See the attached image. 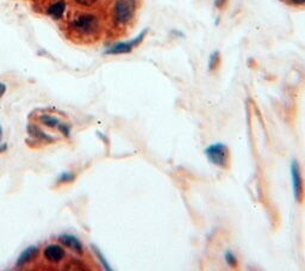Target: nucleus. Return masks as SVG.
<instances>
[{
    "label": "nucleus",
    "mask_w": 305,
    "mask_h": 271,
    "mask_svg": "<svg viewBox=\"0 0 305 271\" xmlns=\"http://www.w3.org/2000/svg\"><path fill=\"white\" fill-rule=\"evenodd\" d=\"M225 260H226V263L229 264V265L230 266H236L237 265V260H236V257H235V254L232 253V252H230V251H228V252H225Z\"/></svg>",
    "instance_id": "2eb2a0df"
},
{
    "label": "nucleus",
    "mask_w": 305,
    "mask_h": 271,
    "mask_svg": "<svg viewBox=\"0 0 305 271\" xmlns=\"http://www.w3.org/2000/svg\"><path fill=\"white\" fill-rule=\"evenodd\" d=\"M288 2H290L291 4H293V5H298V6L305 5V0H288Z\"/></svg>",
    "instance_id": "a211bd4d"
},
{
    "label": "nucleus",
    "mask_w": 305,
    "mask_h": 271,
    "mask_svg": "<svg viewBox=\"0 0 305 271\" xmlns=\"http://www.w3.org/2000/svg\"><path fill=\"white\" fill-rule=\"evenodd\" d=\"M40 121H41V123H43V124L47 125V127H49V128H58L59 124L61 123V122H60V119L58 117H54V116L47 115V113H45V115L41 116Z\"/></svg>",
    "instance_id": "9b49d317"
},
{
    "label": "nucleus",
    "mask_w": 305,
    "mask_h": 271,
    "mask_svg": "<svg viewBox=\"0 0 305 271\" xmlns=\"http://www.w3.org/2000/svg\"><path fill=\"white\" fill-rule=\"evenodd\" d=\"M74 179H75L74 173H72V172H69V171H65V172H62L61 175L59 176V178L56 179V182H58L59 184H64V183L73 182Z\"/></svg>",
    "instance_id": "f8f14e48"
},
{
    "label": "nucleus",
    "mask_w": 305,
    "mask_h": 271,
    "mask_svg": "<svg viewBox=\"0 0 305 271\" xmlns=\"http://www.w3.org/2000/svg\"><path fill=\"white\" fill-rule=\"evenodd\" d=\"M219 64V53L218 52H212L211 55L209 58V69L213 71L217 66Z\"/></svg>",
    "instance_id": "4468645a"
},
{
    "label": "nucleus",
    "mask_w": 305,
    "mask_h": 271,
    "mask_svg": "<svg viewBox=\"0 0 305 271\" xmlns=\"http://www.w3.org/2000/svg\"><path fill=\"white\" fill-rule=\"evenodd\" d=\"M27 129H28V133H29V135L34 137L35 139H37V140L43 141V143H54V141L56 140L54 137L46 134L45 131L41 130V129L37 127V125H35L33 123L28 124Z\"/></svg>",
    "instance_id": "1a4fd4ad"
},
{
    "label": "nucleus",
    "mask_w": 305,
    "mask_h": 271,
    "mask_svg": "<svg viewBox=\"0 0 305 271\" xmlns=\"http://www.w3.org/2000/svg\"><path fill=\"white\" fill-rule=\"evenodd\" d=\"M5 92H6V85L3 84V83H0V98H2V97L4 96Z\"/></svg>",
    "instance_id": "6ab92c4d"
},
{
    "label": "nucleus",
    "mask_w": 305,
    "mask_h": 271,
    "mask_svg": "<svg viewBox=\"0 0 305 271\" xmlns=\"http://www.w3.org/2000/svg\"><path fill=\"white\" fill-rule=\"evenodd\" d=\"M92 250H93V252H94V253H96V256H97V257H98V259L100 260V263H102V264H103V266H104V267H105V269H106V270H111V266H110V264L108 263V260H106V259H105V257H104V256H103V253H102V252H100V251H99V248H98V247H97V246H96V245H92Z\"/></svg>",
    "instance_id": "ddd939ff"
},
{
    "label": "nucleus",
    "mask_w": 305,
    "mask_h": 271,
    "mask_svg": "<svg viewBox=\"0 0 305 271\" xmlns=\"http://www.w3.org/2000/svg\"><path fill=\"white\" fill-rule=\"evenodd\" d=\"M148 33V29H144L137 35L136 37L127 42H118L112 47H110L109 49L105 50L106 55H121V54H128V53L133 52L134 48H136L137 46H140L142 43V41L146 37Z\"/></svg>",
    "instance_id": "20e7f679"
},
{
    "label": "nucleus",
    "mask_w": 305,
    "mask_h": 271,
    "mask_svg": "<svg viewBox=\"0 0 305 271\" xmlns=\"http://www.w3.org/2000/svg\"><path fill=\"white\" fill-rule=\"evenodd\" d=\"M2 138H3V128L2 125H0V141H2Z\"/></svg>",
    "instance_id": "4be33fe9"
},
{
    "label": "nucleus",
    "mask_w": 305,
    "mask_h": 271,
    "mask_svg": "<svg viewBox=\"0 0 305 271\" xmlns=\"http://www.w3.org/2000/svg\"><path fill=\"white\" fill-rule=\"evenodd\" d=\"M225 2H226V0H215V6H216V8L221 9L222 6L225 4Z\"/></svg>",
    "instance_id": "aec40b11"
},
{
    "label": "nucleus",
    "mask_w": 305,
    "mask_h": 271,
    "mask_svg": "<svg viewBox=\"0 0 305 271\" xmlns=\"http://www.w3.org/2000/svg\"><path fill=\"white\" fill-rule=\"evenodd\" d=\"M58 129L65 135V137H69V127L66 123H60Z\"/></svg>",
    "instance_id": "f3484780"
},
{
    "label": "nucleus",
    "mask_w": 305,
    "mask_h": 271,
    "mask_svg": "<svg viewBox=\"0 0 305 271\" xmlns=\"http://www.w3.org/2000/svg\"><path fill=\"white\" fill-rule=\"evenodd\" d=\"M207 159L218 168L225 169L229 163V151L228 147L223 144H215L209 146L205 150Z\"/></svg>",
    "instance_id": "7ed1b4c3"
},
{
    "label": "nucleus",
    "mask_w": 305,
    "mask_h": 271,
    "mask_svg": "<svg viewBox=\"0 0 305 271\" xmlns=\"http://www.w3.org/2000/svg\"><path fill=\"white\" fill-rule=\"evenodd\" d=\"M66 3L65 0H56L48 8V15L52 16L54 20H60L65 15Z\"/></svg>",
    "instance_id": "9d476101"
},
{
    "label": "nucleus",
    "mask_w": 305,
    "mask_h": 271,
    "mask_svg": "<svg viewBox=\"0 0 305 271\" xmlns=\"http://www.w3.org/2000/svg\"><path fill=\"white\" fill-rule=\"evenodd\" d=\"M6 150H8V145H6V144L0 145V153L6 152Z\"/></svg>",
    "instance_id": "412c9836"
},
{
    "label": "nucleus",
    "mask_w": 305,
    "mask_h": 271,
    "mask_svg": "<svg viewBox=\"0 0 305 271\" xmlns=\"http://www.w3.org/2000/svg\"><path fill=\"white\" fill-rule=\"evenodd\" d=\"M39 252H40L39 247L35 246V245H33V246L27 247V248H25V250L20 254V257H18L17 263H16V265H17L18 267H21V266H24L25 264L30 263L31 260H33V259H35V258H36L37 254H39Z\"/></svg>",
    "instance_id": "6e6552de"
},
{
    "label": "nucleus",
    "mask_w": 305,
    "mask_h": 271,
    "mask_svg": "<svg viewBox=\"0 0 305 271\" xmlns=\"http://www.w3.org/2000/svg\"><path fill=\"white\" fill-rule=\"evenodd\" d=\"M136 0H117L115 5V21L118 24H128L136 12Z\"/></svg>",
    "instance_id": "f257e3e1"
},
{
    "label": "nucleus",
    "mask_w": 305,
    "mask_h": 271,
    "mask_svg": "<svg viewBox=\"0 0 305 271\" xmlns=\"http://www.w3.org/2000/svg\"><path fill=\"white\" fill-rule=\"evenodd\" d=\"M291 178L293 185V194L297 202H300L303 197V178H301L300 168L297 160H293L291 164Z\"/></svg>",
    "instance_id": "39448f33"
},
{
    "label": "nucleus",
    "mask_w": 305,
    "mask_h": 271,
    "mask_svg": "<svg viewBox=\"0 0 305 271\" xmlns=\"http://www.w3.org/2000/svg\"><path fill=\"white\" fill-rule=\"evenodd\" d=\"M65 256H66L65 248L60 246V245L52 244L48 245V246L45 248V257L49 261H53V263H59V261L64 259Z\"/></svg>",
    "instance_id": "423d86ee"
},
{
    "label": "nucleus",
    "mask_w": 305,
    "mask_h": 271,
    "mask_svg": "<svg viewBox=\"0 0 305 271\" xmlns=\"http://www.w3.org/2000/svg\"><path fill=\"white\" fill-rule=\"evenodd\" d=\"M59 240L61 241L62 245H65V246H67L71 248V250H73L77 252V253H83L84 247L83 244H81V241L78 239L77 237H74V235L72 234H62L61 237L59 238Z\"/></svg>",
    "instance_id": "0eeeda50"
},
{
    "label": "nucleus",
    "mask_w": 305,
    "mask_h": 271,
    "mask_svg": "<svg viewBox=\"0 0 305 271\" xmlns=\"http://www.w3.org/2000/svg\"><path fill=\"white\" fill-rule=\"evenodd\" d=\"M74 2L83 6H92L94 4H97L98 0H74Z\"/></svg>",
    "instance_id": "dca6fc26"
},
{
    "label": "nucleus",
    "mask_w": 305,
    "mask_h": 271,
    "mask_svg": "<svg viewBox=\"0 0 305 271\" xmlns=\"http://www.w3.org/2000/svg\"><path fill=\"white\" fill-rule=\"evenodd\" d=\"M72 28H73L74 30H77L78 33H81L84 35H91L94 34L99 29V21L94 15L85 14L77 17L72 22Z\"/></svg>",
    "instance_id": "f03ea898"
}]
</instances>
